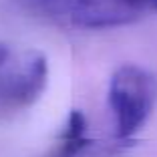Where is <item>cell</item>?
Here are the masks:
<instances>
[{"label":"cell","mask_w":157,"mask_h":157,"mask_svg":"<svg viewBox=\"0 0 157 157\" xmlns=\"http://www.w3.org/2000/svg\"><path fill=\"white\" fill-rule=\"evenodd\" d=\"M155 105V81L137 65H121L109 81V109L115 137L131 141L147 123Z\"/></svg>","instance_id":"cell-1"},{"label":"cell","mask_w":157,"mask_h":157,"mask_svg":"<svg viewBox=\"0 0 157 157\" xmlns=\"http://www.w3.org/2000/svg\"><path fill=\"white\" fill-rule=\"evenodd\" d=\"M36 12L77 28H117L141 16L143 0H24Z\"/></svg>","instance_id":"cell-2"},{"label":"cell","mask_w":157,"mask_h":157,"mask_svg":"<svg viewBox=\"0 0 157 157\" xmlns=\"http://www.w3.org/2000/svg\"><path fill=\"white\" fill-rule=\"evenodd\" d=\"M48 83V63L38 51L14 52L0 65V111L26 109L42 95Z\"/></svg>","instance_id":"cell-3"},{"label":"cell","mask_w":157,"mask_h":157,"mask_svg":"<svg viewBox=\"0 0 157 157\" xmlns=\"http://www.w3.org/2000/svg\"><path fill=\"white\" fill-rule=\"evenodd\" d=\"M89 143H91V139L87 135L85 115L81 111H71L59 139L55 141V147L46 157H78Z\"/></svg>","instance_id":"cell-4"},{"label":"cell","mask_w":157,"mask_h":157,"mask_svg":"<svg viewBox=\"0 0 157 157\" xmlns=\"http://www.w3.org/2000/svg\"><path fill=\"white\" fill-rule=\"evenodd\" d=\"M14 51L10 48L8 44H4V42H0V65H4V63H8L10 59H12Z\"/></svg>","instance_id":"cell-5"},{"label":"cell","mask_w":157,"mask_h":157,"mask_svg":"<svg viewBox=\"0 0 157 157\" xmlns=\"http://www.w3.org/2000/svg\"><path fill=\"white\" fill-rule=\"evenodd\" d=\"M143 2H147L149 6H153V8L157 10V0H143Z\"/></svg>","instance_id":"cell-6"}]
</instances>
